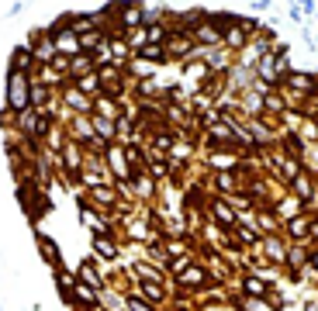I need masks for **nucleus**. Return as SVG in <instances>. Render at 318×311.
I'll return each instance as SVG.
<instances>
[{"mask_svg":"<svg viewBox=\"0 0 318 311\" xmlns=\"http://www.w3.org/2000/svg\"><path fill=\"white\" fill-rule=\"evenodd\" d=\"M111 49H114V56H125V52H128L125 42H111Z\"/></svg>","mask_w":318,"mask_h":311,"instance_id":"nucleus-29","label":"nucleus"},{"mask_svg":"<svg viewBox=\"0 0 318 311\" xmlns=\"http://www.w3.org/2000/svg\"><path fill=\"white\" fill-rule=\"evenodd\" d=\"M7 104L14 111H21L28 104V83H24V73H11V83H7Z\"/></svg>","mask_w":318,"mask_h":311,"instance_id":"nucleus-1","label":"nucleus"},{"mask_svg":"<svg viewBox=\"0 0 318 311\" xmlns=\"http://www.w3.org/2000/svg\"><path fill=\"white\" fill-rule=\"evenodd\" d=\"M73 69H76V73H87V69H90V59H87V56H80V59H76V66H73Z\"/></svg>","mask_w":318,"mask_h":311,"instance_id":"nucleus-23","label":"nucleus"},{"mask_svg":"<svg viewBox=\"0 0 318 311\" xmlns=\"http://www.w3.org/2000/svg\"><path fill=\"white\" fill-rule=\"evenodd\" d=\"M287 149H294V152H298V149H301V138H298V135H287Z\"/></svg>","mask_w":318,"mask_h":311,"instance_id":"nucleus-27","label":"nucleus"},{"mask_svg":"<svg viewBox=\"0 0 318 311\" xmlns=\"http://www.w3.org/2000/svg\"><path fill=\"white\" fill-rule=\"evenodd\" d=\"M128 308H132V311H152V308H149L145 301H139V297H128Z\"/></svg>","mask_w":318,"mask_h":311,"instance_id":"nucleus-21","label":"nucleus"},{"mask_svg":"<svg viewBox=\"0 0 318 311\" xmlns=\"http://www.w3.org/2000/svg\"><path fill=\"white\" fill-rule=\"evenodd\" d=\"M94 249H97V253H104L107 259L114 256V242H107V239H97V235H94Z\"/></svg>","mask_w":318,"mask_h":311,"instance_id":"nucleus-6","label":"nucleus"},{"mask_svg":"<svg viewBox=\"0 0 318 311\" xmlns=\"http://www.w3.org/2000/svg\"><path fill=\"white\" fill-rule=\"evenodd\" d=\"M183 284H204V270H187V273H183Z\"/></svg>","mask_w":318,"mask_h":311,"instance_id":"nucleus-8","label":"nucleus"},{"mask_svg":"<svg viewBox=\"0 0 318 311\" xmlns=\"http://www.w3.org/2000/svg\"><path fill=\"white\" fill-rule=\"evenodd\" d=\"M14 66H18V73H24V69L31 66V52H28V49H18V52H14Z\"/></svg>","mask_w":318,"mask_h":311,"instance_id":"nucleus-5","label":"nucleus"},{"mask_svg":"<svg viewBox=\"0 0 318 311\" xmlns=\"http://www.w3.org/2000/svg\"><path fill=\"white\" fill-rule=\"evenodd\" d=\"M142 294H145V297H152V301H159V297H163V291H159L152 280H145V284H142Z\"/></svg>","mask_w":318,"mask_h":311,"instance_id":"nucleus-10","label":"nucleus"},{"mask_svg":"<svg viewBox=\"0 0 318 311\" xmlns=\"http://www.w3.org/2000/svg\"><path fill=\"white\" fill-rule=\"evenodd\" d=\"M266 249H270L273 259H284V249H280V242H277V239H266Z\"/></svg>","mask_w":318,"mask_h":311,"instance_id":"nucleus-14","label":"nucleus"},{"mask_svg":"<svg viewBox=\"0 0 318 311\" xmlns=\"http://www.w3.org/2000/svg\"><path fill=\"white\" fill-rule=\"evenodd\" d=\"M111 163H114L118 176H132V173H128V166H125V156H121V149H111Z\"/></svg>","mask_w":318,"mask_h":311,"instance_id":"nucleus-3","label":"nucleus"},{"mask_svg":"<svg viewBox=\"0 0 318 311\" xmlns=\"http://www.w3.org/2000/svg\"><path fill=\"white\" fill-rule=\"evenodd\" d=\"M76 291V297H83V301H94V291L90 287H83V284H80V287H73Z\"/></svg>","mask_w":318,"mask_h":311,"instance_id":"nucleus-22","label":"nucleus"},{"mask_svg":"<svg viewBox=\"0 0 318 311\" xmlns=\"http://www.w3.org/2000/svg\"><path fill=\"white\" fill-rule=\"evenodd\" d=\"M304 232H308V221H304V218H294V221H291V235H294V239H301Z\"/></svg>","mask_w":318,"mask_h":311,"instance_id":"nucleus-9","label":"nucleus"},{"mask_svg":"<svg viewBox=\"0 0 318 311\" xmlns=\"http://www.w3.org/2000/svg\"><path fill=\"white\" fill-rule=\"evenodd\" d=\"M125 21H128V24H135V21H139V11H135V7H128V11H125Z\"/></svg>","mask_w":318,"mask_h":311,"instance_id":"nucleus-26","label":"nucleus"},{"mask_svg":"<svg viewBox=\"0 0 318 311\" xmlns=\"http://www.w3.org/2000/svg\"><path fill=\"white\" fill-rule=\"evenodd\" d=\"M238 235H242V242H256V235H253L249 228H238Z\"/></svg>","mask_w":318,"mask_h":311,"instance_id":"nucleus-28","label":"nucleus"},{"mask_svg":"<svg viewBox=\"0 0 318 311\" xmlns=\"http://www.w3.org/2000/svg\"><path fill=\"white\" fill-rule=\"evenodd\" d=\"M242 42H246V38H242V31H235V28H232V31H228V45H235V49H238Z\"/></svg>","mask_w":318,"mask_h":311,"instance_id":"nucleus-19","label":"nucleus"},{"mask_svg":"<svg viewBox=\"0 0 318 311\" xmlns=\"http://www.w3.org/2000/svg\"><path fill=\"white\" fill-rule=\"evenodd\" d=\"M97 132H100V135H111V132H114V125H111L107 118H97Z\"/></svg>","mask_w":318,"mask_h":311,"instance_id":"nucleus-20","label":"nucleus"},{"mask_svg":"<svg viewBox=\"0 0 318 311\" xmlns=\"http://www.w3.org/2000/svg\"><path fill=\"white\" fill-rule=\"evenodd\" d=\"M218 187H221V190H232V187H235V176H232L228 170H221V173H218Z\"/></svg>","mask_w":318,"mask_h":311,"instance_id":"nucleus-11","label":"nucleus"},{"mask_svg":"<svg viewBox=\"0 0 318 311\" xmlns=\"http://www.w3.org/2000/svg\"><path fill=\"white\" fill-rule=\"evenodd\" d=\"M38 246H42V253H45V259H49L52 266L59 263V249H56V242H52L49 235H38Z\"/></svg>","mask_w":318,"mask_h":311,"instance_id":"nucleus-2","label":"nucleus"},{"mask_svg":"<svg viewBox=\"0 0 318 311\" xmlns=\"http://www.w3.org/2000/svg\"><path fill=\"white\" fill-rule=\"evenodd\" d=\"M246 291H249L253 297H263V294H266V284H259L256 277H249V280H246Z\"/></svg>","mask_w":318,"mask_h":311,"instance_id":"nucleus-7","label":"nucleus"},{"mask_svg":"<svg viewBox=\"0 0 318 311\" xmlns=\"http://www.w3.org/2000/svg\"><path fill=\"white\" fill-rule=\"evenodd\" d=\"M80 273H83V280H87L90 287H97V284H100V280H97V273H94V266H90V263H83V270H80Z\"/></svg>","mask_w":318,"mask_h":311,"instance_id":"nucleus-13","label":"nucleus"},{"mask_svg":"<svg viewBox=\"0 0 318 311\" xmlns=\"http://www.w3.org/2000/svg\"><path fill=\"white\" fill-rule=\"evenodd\" d=\"M142 56H145V59H163L166 52L159 49V45H145V49H142Z\"/></svg>","mask_w":318,"mask_h":311,"instance_id":"nucleus-15","label":"nucleus"},{"mask_svg":"<svg viewBox=\"0 0 318 311\" xmlns=\"http://www.w3.org/2000/svg\"><path fill=\"white\" fill-rule=\"evenodd\" d=\"M197 35H201V42H215V38H218V28L211 24V28H201Z\"/></svg>","mask_w":318,"mask_h":311,"instance_id":"nucleus-16","label":"nucleus"},{"mask_svg":"<svg viewBox=\"0 0 318 311\" xmlns=\"http://www.w3.org/2000/svg\"><path fill=\"white\" fill-rule=\"evenodd\" d=\"M315 235H318V225H315Z\"/></svg>","mask_w":318,"mask_h":311,"instance_id":"nucleus-30","label":"nucleus"},{"mask_svg":"<svg viewBox=\"0 0 318 311\" xmlns=\"http://www.w3.org/2000/svg\"><path fill=\"white\" fill-rule=\"evenodd\" d=\"M215 214H218V218H221L225 225H235V214H232V211H228L225 204H215Z\"/></svg>","mask_w":318,"mask_h":311,"instance_id":"nucleus-12","label":"nucleus"},{"mask_svg":"<svg viewBox=\"0 0 318 311\" xmlns=\"http://www.w3.org/2000/svg\"><path fill=\"white\" fill-rule=\"evenodd\" d=\"M291 87H298V90H315V80H311V76H298V73H291Z\"/></svg>","mask_w":318,"mask_h":311,"instance_id":"nucleus-4","label":"nucleus"},{"mask_svg":"<svg viewBox=\"0 0 318 311\" xmlns=\"http://www.w3.org/2000/svg\"><path fill=\"white\" fill-rule=\"evenodd\" d=\"M94 197L104 201V204H114V190H94Z\"/></svg>","mask_w":318,"mask_h":311,"instance_id":"nucleus-18","label":"nucleus"},{"mask_svg":"<svg viewBox=\"0 0 318 311\" xmlns=\"http://www.w3.org/2000/svg\"><path fill=\"white\" fill-rule=\"evenodd\" d=\"M149 38H152V42H163L166 31H163V28H152V31H149Z\"/></svg>","mask_w":318,"mask_h":311,"instance_id":"nucleus-25","label":"nucleus"},{"mask_svg":"<svg viewBox=\"0 0 318 311\" xmlns=\"http://www.w3.org/2000/svg\"><path fill=\"white\" fill-rule=\"evenodd\" d=\"M59 49H62V52H76V38H73V35H69V38L62 35V38H59Z\"/></svg>","mask_w":318,"mask_h":311,"instance_id":"nucleus-17","label":"nucleus"},{"mask_svg":"<svg viewBox=\"0 0 318 311\" xmlns=\"http://www.w3.org/2000/svg\"><path fill=\"white\" fill-rule=\"evenodd\" d=\"M66 163H69V166H76V163H80V156H76V145H69V149H66Z\"/></svg>","mask_w":318,"mask_h":311,"instance_id":"nucleus-24","label":"nucleus"}]
</instances>
